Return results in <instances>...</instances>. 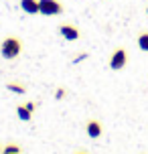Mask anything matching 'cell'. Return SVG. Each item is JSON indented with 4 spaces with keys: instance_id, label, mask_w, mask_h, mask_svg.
Instances as JSON below:
<instances>
[{
    "instance_id": "obj_14",
    "label": "cell",
    "mask_w": 148,
    "mask_h": 154,
    "mask_svg": "<svg viewBox=\"0 0 148 154\" xmlns=\"http://www.w3.org/2000/svg\"><path fill=\"white\" fill-rule=\"evenodd\" d=\"M146 14H148V6H146Z\"/></svg>"
},
{
    "instance_id": "obj_6",
    "label": "cell",
    "mask_w": 148,
    "mask_h": 154,
    "mask_svg": "<svg viewBox=\"0 0 148 154\" xmlns=\"http://www.w3.org/2000/svg\"><path fill=\"white\" fill-rule=\"evenodd\" d=\"M20 4V8H23V12H26V14H39V0H20L18 2Z\"/></svg>"
},
{
    "instance_id": "obj_8",
    "label": "cell",
    "mask_w": 148,
    "mask_h": 154,
    "mask_svg": "<svg viewBox=\"0 0 148 154\" xmlns=\"http://www.w3.org/2000/svg\"><path fill=\"white\" fill-rule=\"evenodd\" d=\"M6 89H8V91H12V93H18V95H24V93H26V87L20 85V83H14V81L6 83Z\"/></svg>"
},
{
    "instance_id": "obj_12",
    "label": "cell",
    "mask_w": 148,
    "mask_h": 154,
    "mask_svg": "<svg viewBox=\"0 0 148 154\" xmlns=\"http://www.w3.org/2000/svg\"><path fill=\"white\" fill-rule=\"evenodd\" d=\"M24 106H26V109H29V112H35V109H37V103H35V101H26V103H24Z\"/></svg>"
},
{
    "instance_id": "obj_13",
    "label": "cell",
    "mask_w": 148,
    "mask_h": 154,
    "mask_svg": "<svg viewBox=\"0 0 148 154\" xmlns=\"http://www.w3.org/2000/svg\"><path fill=\"white\" fill-rule=\"evenodd\" d=\"M75 154H89V152H85V150H77Z\"/></svg>"
},
{
    "instance_id": "obj_3",
    "label": "cell",
    "mask_w": 148,
    "mask_h": 154,
    "mask_svg": "<svg viewBox=\"0 0 148 154\" xmlns=\"http://www.w3.org/2000/svg\"><path fill=\"white\" fill-rule=\"evenodd\" d=\"M108 65H109L112 71H122L126 65H128V53H126L124 49H116V51L112 53V57H109Z\"/></svg>"
},
{
    "instance_id": "obj_9",
    "label": "cell",
    "mask_w": 148,
    "mask_h": 154,
    "mask_svg": "<svg viewBox=\"0 0 148 154\" xmlns=\"http://www.w3.org/2000/svg\"><path fill=\"white\" fill-rule=\"evenodd\" d=\"M0 154H20V146L18 144H6V146H2V152Z\"/></svg>"
},
{
    "instance_id": "obj_2",
    "label": "cell",
    "mask_w": 148,
    "mask_h": 154,
    "mask_svg": "<svg viewBox=\"0 0 148 154\" xmlns=\"http://www.w3.org/2000/svg\"><path fill=\"white\" fill-rule=\"evenodd\" d=\"M63 10L65 8L59 0H39V14L43 16H59Z\"/></svg>"
},
{
    "instance_id": "obj_4",
    "label": "cell",
    "mask_w": 148,
    "mask_h": 154,
    "mask_svg": "<svg viewBox=\"0 0 148 154\" xmlns=\"http://www.w3.org/2000/svg\"><path fill=\"white\" fill-rule=\"evenodd\" d=\"M59 35H61L65 41H69V43H73V41H77V38L81 37L79 29L73 26V24H61V26H59Z\"/></svg>"
},
{
    "instance_id": "obj_15",
    "label": "cell",
    "mask_w": 148,
    "mask_h": 154,
    "mask_svg": "<svg viewBox=\"0 0 148 154\" xmlns=\"http://www.w3.org/2000/svg\"><path fill=\"white\" fill-rule=\"evenodd\" d=\"M0 152H2V146H0Z\"/></svg>"
},
{
    "instance_id": "obj_7",
    "label": "cell",
    "mask_w": 148,
    "mask_h": 154,
    "mask_svg": "<svg viewBox=\"0 0 148 154\" xmlns=\"http://www.w3.org/2000/svg\"><path fill=\"white\" fill-rule=\"evenodd\" d=\"M16 116H18L20 122H31V118H32V114L26 109V106H18L16 108Z\"/></svg>"
},
{
    "instance_id": "obj_11",
    "label": "cell",
    "mask_w": 148,
    "mask_h": 154,
    "mask_svg": "<svg viewBox=\"0 0 148 154\" xmlns=\"http://www.w3.org/2000/svg\"><path fill=\"white\" fill-rule=\"evenodd\" d=\"M65 95H67V91H65V89H63V87H59V89H57V91H55V100H63V97H65Z\"/></svg>"
},
{
    "instance_id": "obj_5",
    "label": "cell",
    "mask_w": 148,
    "mask_h": 154,
    "mask_svg": "<svg viewBox=\"0 0 148 154\" xmlns=\"http://www.w3.org/2000/svg\"><path fill=\"white\" fill-rule=\"evenodd\" d=\"M101 132H103V128H101V122L100 120H89V122L85 124V134L89 136V138H100Z\"/></svg>"
},
{
    "instance_id": "obj_1",
    "label": "cell",
    "mask_w": 148,
    "mask_h": 154,
    "mask_svg": "<svg viewBox=\"0 0 148 154\" xmlns=\"http://www.w3.org/2000/svg\"><path fill=\"white\" fill-rule=\"evenodd\" d=\"M23 51V41L18 37H4L2 38V43H0V55H2V59H6V61H12L16 59L18 55Z\"/></svg>"
},
{
    "instance_id": "obj_10",
    "label": "cell",
    "mask_w": 148,
    "mask_h": 154,
    "mask_svg": "<svg viewBox=\"0 0 148 154\" xmlns=\"http://www.w3.org/2000/svg\"><path fill=\"white\" fill-rule=\"evenodd\" d=\"M138 49L140 51H148V32H140L138 35Z\"/></svg>"
}]
</instances>
